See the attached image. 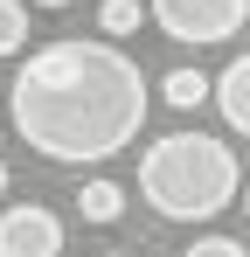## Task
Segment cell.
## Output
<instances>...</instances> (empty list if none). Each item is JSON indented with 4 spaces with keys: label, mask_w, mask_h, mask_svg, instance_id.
Here are the masks:
<instances>
[{
    "label": "cell",
    "mask_w": 250,
    "mask_h": 257,
    "mask_svg": "<svg viewBox=\"0 0 250 257\" xmlns=\"http://www.w3.org/2000/svg\"><path fill=\"white\" fill-rule=\"evenodd\" d=\"M146 70L139 56H125L118 42H42L7 90V118L28 139V153L56 160V167H90L125 153L139 125H146Z\"/></svg>",
    "instance_id": "obj_1"
},
{
    "label": "cell",
    "mask_w": 250,
    "mask_h": 257,
    "mask_svg": "<svg viewBox=\"0 0 250 257\" xmlns=\"http://www.w3.org/2000/svg\"><path fill=\"white\" fill-rule=\"evenodd\" d=\"M243 195V167L215 132H160L139 153V202L167 222H208Z\"/></svg>",
    "instance_id": "obj_2"
},
{
    "label": "cell",
    "mask_w": 250,
    "mask_h": 257,
    "mask_svg": "<svg viewBox=\"0 0 250 257\" xmlns=\"http://www.w3.org/2000/svg\"><path fill=\"white\" fill-rule=\"evenodd\" d=\"M146 14L167 42H188V49L236 42L250 28V0H146Z\"/></svg>",
    "instance_id": "obj_3"
},
{
    "label": "cell",
    "mask_w": 250,
    "mask_h": 257,
    "mask_svg": "<svg viewBox=\"0 0 250 257\" xmlns=\"http://www.w3.org/2000/svg\"><path fill=\"white\" fill-rule=\"evenodd\" d=\"M0 257H63V215L42 202L0 209Z\"/></svg>",
    "instance_id": "obj_4"
},
{
    "label": "cell",
    "mask_w": 250,
    "mask_h": 257,
    "mask_svg": "<svg viewBox=\"0 0 250 257\" xmlns=\"http://www.w3.org/2000/svg\"><path fill=\"white\" fill-rule=\"evenodd\" d=\"M215 111H222V125H229V132H243V139H250V49L222 63V77H215Z\"/></svg>",
    "instance_id": "obj_5"
},
{
    "label": "cell",
    "mask_w": 250,
    "mask_h": 257,
    "mask_svg": "<svg viewBox=\"0 0 250 257\" xmlns=\"http://www.w3.org/2000/svg\"><path fill=\"white\" fill-rule=\"evenodd\" d=\"M160 97L174 111H195V104H215V77H202L195 63H181V70H167L160 77Z\"/></svg>",
    "instance_id": "obj_6"
},
{
    "label": "cell",
    "mask_w": 250,
    "mask_h": 257,
    "mask_svg": "<svg viewBox=\"0 0 250 257\" xmlns=\"http://www.w3.org/2000/svg\"><path fill=\"white\" fill-rule=\"evenodd\" d=\"M77 209H83V222H118V215H125V188H118V181H83Z\"/></svg>",
    "instance_id": "obj_7"
},
{
    "label": "cell",
    "mask_w": 250,
    "mask_h": 257,
    "mask_svg": "<svg viewBox=\"0 0 250 257\" xmlns=\"http://www.w3.org/2000/svg\"><path fill=\"white\" fill-rule=\"evenodd\" d=\"M139 21H153L139 0H104V7H97V28H104V42H125V35H139Z\"/></svg>",
    "instance_id": "obj_8"
},
{
    "label": "cell",
    "mask_w": 250,
    "mask_h": 257,
    "mask_svg": "<svg viewBox=\"0 0 250 257\" xmlns=\"http://www.w3.org/2000/svg\"><path fill=\"white\" fill-rule=\"evenodd\" d=\"M21 42H28V7L21 0H0V56H14Z\"/></svg>",
    "instance_id": "obj_9"
},
{
    "label": "cell",
    "mask_w": 250,
    "mask_h": 257,
    "mask_svg": "<svg viewBox=\"0 0 250 257\" xmlns=\"http://www.w3.org/2000/svg\"><path fill=\"white\" fill-rule=\"evenodd\" d=\"M181 257H250V250L236 243V236H195V243H188Z\"/></svg>",
    "instance_id": "obj_10"
},
{
    "label": "cell",
    "mask_w": 250,
    "mask_h": 257,
    "mask_svg": "<svg viewBox=\"0 0 250 257\" xmlns=\"http://www.w3.org/2000/svg\"><path fill=\"white\" fill-rule=\"evenodd\" d=\"M35 7H49V14H56V7H70V0H35Z\"/></svg>",
    "instance_id": "obj_11"
},
{
    "label": "cell",
    "mask_w": 250,
    "mask_h": 257,
    "mask_svg": "<svg viewBox=\"0 0 250 257\" xmlns=\"http://www.w3.org/2000/svg\"><path fill=\"white\" fill-rule=\"evenodd\" d=\"M0 195H7V160H0Z\"/></svg>",
    "instance_id": "obj_12"
},
{
    "label": "cell",
    "mask_w": 250,
    "mask_h": 257,
    "mask_svg": "<svg viewBox=\"0 0 250 257\" xmlns=\"http://www.w3.org/2000/svg\"><path fill=\"white\" fill-rule=\"evenodd\" d=\"M243 215H250V188H243Z\"/></svg>",
    "instance_id": "obj_13"
},
{
    "label": "cell",
    "mask_w": 250,
    "mask_h": 257,
    "mask_svg": "<svg viewBox=\"0 0 250 257\" xmlns=\"http://www.w3.org/2000/svg\"><path fill=\"white\" fill-rule=\"evenodd\" d=\"M111 257H132V250H111Z\"/></svg>",
    "instance_id": "obj_14"
}]
</instances>
